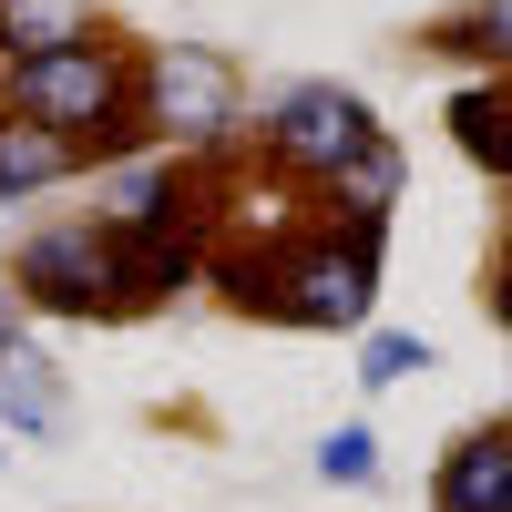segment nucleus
I'll list each match as a JSON object with an SVG mask.
<instances>
[{
	"mask_svg": "<svg viewBox=\"0 0 512 512\" xmlns=\"http://www.w3.org/2000/svg\"><path fill=\"white\" fill-rule=\"evenodd\" d=\"M359 369H369V379H400V369H431V349H420V338H369Z\"/></svg>",
	"mask_w": 512,
	"mask_h": 512,
	"instance_id": "ddd939ff",
	"label": "nucleus"
},
{
	"mask_svg": "<svg viewBox=\"0 0 512 512\" xmlns=\"http://www.w3.org/2000/svg\"><path fill=\"white\" fill-rule=\"evenodd\" d=\"M21 287L41 297V308H72V318H113V308H123V277H113V226L31 236V246H21Z\"/></svg>",
	"mask_w": 512,
	"mask_h": 512,
	"instance_id": "7ed1b4c3",
	"label": "nucleus"
},
{
	"mask_svg": "<svg viewBox=\"0 0 512 512\" xmlns=\"http://www.w3.org/2000/svg\"><path fill=\"white\" fill-rule=\"evenodd\" d=\"M216 287L236 297V308H267V318L359 328L369 318V287H379V226H349L328 246H287V256H226Z\"/></svg>",
	"mask_w": 512,
	"mask_h": 512,
	"instance_id": "f257e3e1",
	"label": "nucleus"
},
{
	"mask_svg": "<svg viewBox=\"0 0 512 512\" xmlns=\"http://www.w3.org/2000/svg\"><path fill=\"white\" fill-rule=\"evenodd\" d=\"M0 410L21 420V431H62V390H52V369H41V349H0Z\"/></svg>",
	"mask_w": 512,
	"mask_h": 512,
	"instance_id": "6e6552de",
	"label": "nucleus"
},
{
	"mask_svg": "<svg viewBox=\"0 0 512 512\" xmlns=\"http://www.w3.org/2000/svg\"><path fill=\"white\" fill-rule=\"evenodd\" d=\"M441 512H512V431L502 420H482V431L441 461Z\"/></svg>",
	"mask_w": 512,
	"mask_h": 512,
	"instance_id": "423d86ee",
	"label": "nucleus"
},
{
	"mask_svg": "<svg viewBox=\"0 0 512 512\" xmlns=\"http://www.w3.org/2000/svg\"><path fill=\"white\" fill-rule=\"evenodd\" d=\"M502 82H461L451 93V134H461V154H482V175H502L512 164V134H502Z\"/></svg>",
	"mask_w": 512,
	"mask_h": 512,
	"instance_id": "9d476101",
	"label": "nucleus"
},
{
	"mask_svg": "<svg viewBox=\"0 0 512 512\" xmlns=\"http://www.w3.org/2000/svg\"><path fill=\"white\" fill-rule=\"evenodd\" d=\"M338 205H349V226H379V216L400 205V154L379 144V134H369L349 164H338Z\"/></svg>",
	"mask_w": 512,
	"mask_h": 512,
	"instance_id": "1a4fd4ad",
	"label": "nucleus"
},
{
	"mask_svg": "<svg viewBox=\"0 0 512 512\" xmlns=\"http://www.w3.org/2000/svg\"><path fill=\"white\" fill-rule=\"evenodd\" d=\"M0 349H11V308H0Z\"/></svg>",
	"mask_w": 512,
	"mask_h": 512,
	"instance_id": "2eb2a0df",
	"label": "nucleus"
},
{
	"mask_svg": "<svg viewBox=\"0 0 512 512\" xmlns=\"http://www.w3.org/2000/svg\"><path fill=\"white\" fill-rule=\"evenodd\" d=\"M379 134V123L338 93V82H308V93H287L277 103V123H267V144L287 154V164H308V175H338V164H349L359 144Z\"/></svg>",
	"mask_w": 512,
	"mask_h": 512,
	"instance_id": "20e7f679",
	"label": "nucleus"
},
{
	"mask_svg": "<svg viewBox=\"0 0 512 512\" xmlns=\"http://www.w3.org/2000/svg\"><path fill=\"white\" fill-rule=\"evenodd\" d=\"M123 103H134V72H123L103 41H72V52H41L11 72V113L41 123V134H62V144H103Z\"/></svg>",
	"mask_w": 512,
	"mask_h": 512,
	"instance_id": "f03ea898",
	"label": "nucleus"
},
{
	"mask_svg": "<svg viewBox=\"0 0 512 512\" xmlns=\"http://www.w3.org/2000/svg\"><path fill=\"white\" fill-rule=\"evenodd\" d=\"M52 175H72V144L21 123V113H0V195H41Z\"/></svg>",
	"mask_w": 512,
	"mask_h": 512,
	"instance_id": "0eeeda50",
	"label": "nucleus"
},
{
	"mask_svg": "<svg viewBox=\"0 0 512 512\" xmlns=\"http://www.w3.org/2000/svg\"><path fill=\"white\" fill-rule=\"evenodd\" d=\"M0 41H11L21 62L72 52V41H82V11H72V0H11V11H0Z\"/></svg>",
	"mask_w": 512,
	"mask_h": 512,
	"instance_id": "9b49d317",
	"label": "nucleus"
},
{
	"mask_svg": "<svg viewBox=\"0 0 512 512\" xmlns=\"http://www.w3.org/2000/svg\"><path fill=\"white\" fill-rule=\"evenodd\" d=\"M318 472H328V482H369V431H338V441L318 451Z\"/></svg>",
	"mask_w": 512,
	"mask_h": 512,
	"instance_id": "4468645a",
	"label": "nucleus"
},
{
	"mask_svg": "<svg viewBox=\"0 0 512 512\" xmlns=\"http://www.w3.org/2000/svg\"><path fill=\"white\" fill-rule=\"evenodd\" d=\"M154 113L175 123V134H216L236 113V72L216 52H154Z\"/></svg>",
	"mask_w": 512,
	"mask_h": 512,
	"instance_id": "39448f33",
	"label": "nucleus"
},
{
	"mask_svg": "<svg viewBox=\"0 0 512 512\" xmlns=\"http://www.w3.org/2000/svg\"><path fill=\"white\" fill-rule=\"evenodd\" d=\"M144 216H175V175H123L113 185V226H144Z\"/></svg>",
	"mask_w": 512,
	"mask_h": 512,
	"instance_id": "f8f14e48",
	"label": "nucleus"
}]
</instances>
